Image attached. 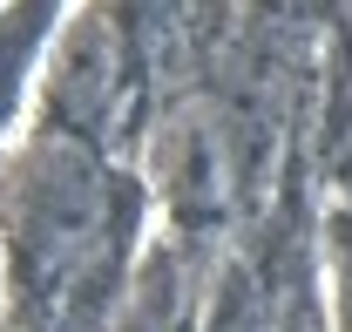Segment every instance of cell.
Here are the masks:
<instances>
[{
  "mask_svg": "<svg viewBox=\"0 0 352 332\" xmlns=\"http://www.w3.org/2000/svg\"><path fill=\"white\" fill-rule=\"evenodd\" d=\"M346 326H352V245H346Z\"/></svg>",
  "mask_w": 352,
  "mask_h": 332,
  "instance_id": "6da1fadb",
  "label": "cell"
}]
</instances>
